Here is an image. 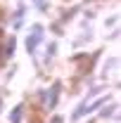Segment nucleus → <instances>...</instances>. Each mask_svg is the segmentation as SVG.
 <instances>
[{"mask_svg": "<svg viewBox=\"0 0 121 123\" xmlns=\"http://www.w3.org/2000/svg\"><path fill=\"white\" fill-rule=\"evenodd\" d=\"M38 33H40V29L36 26V36H33V38H29V43H26V45H29V50H36V45H38Z\"/></svg>", "mask_w": 121, "mask_h": 123, "instance_id": "1", "label": "nucleus"}, {"mask_svg": "<svg viewBox=\"0 0 121 123\" xmlns=\"http://www.w3.org/2000/svg\"><path fill=\"white\" fill-rule=\"evenodd\" d=\"M57 92H60V85H55V88H52V97H50V107H55V104H57Z\"/></svg>", "mask_w": 121, "mask_h": 123, "instance_id": "2", "label": "nucleus"}, {"mask_svg": "<svg viewBox=\"0 0 121 123\" xmlns=\"http://www.w3.org/2000/svg\"><path fill=\"white\" fill-rule=\"evenodd\" d=\"M19 121H21V107H17L12 114V123H19Z\"/></svg>", "mask_w": 121, "mask_h": 123, "instance_id": "3", "label": "nucleus"}]
</instances>
